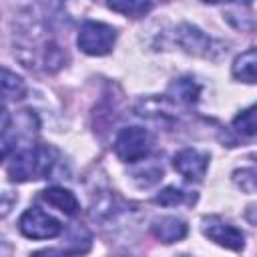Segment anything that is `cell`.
Listing matches in <instances>:
<instances>
[{
  "label": "cell",
  "mask_w": 257,
  "mask_h": 257,
  "mask_svg": "<svg viewBox=\"0 0 257 257\" xmlns=\"http://www.w3.org/2000/svg\"><path fill=\"white\" fill-rule=\"evenodd\" d=\"M56 159V151L48 145H36L26 151H20L10 167L8 175L12 181H30V179H44L50 175L52 165Z\"/></svg>",
  "instance_id": "obj_1"
},
{
  "label": "cell",
  "mask_w": 257,
  "mask_h": 257,
  "mask_svg": "<svg viewBox=\"0 0 257 257\" xmlns=\"http://www.w3.org/2000/svg\"><path fill=\"white\" fill-rule=\"evenodd\" d=\"M153 149V135L141 126H126L114 139V153L124 163L145 159Z\"/></svg>",
  "instance_id": "obj_2"
},
{
  "label": "cell",
  "mask_w": 257,
  "mask_h": 257,
  "mask_svg": "<svg viewBox=\"0 0 257 257\" xmlns=\"http://www.w3.org/2000/svg\"><path fill=\"white\" fill-rule=\"evenodd\" d=\"M116 32L112 26L96 20H86L78 32V48L90 56L108 54L114 44Z\"/></svg>",
  "instance_id": "obj_3"
},
{
  "label": "cell",
  "mask_w": 257,
  "mask_h": 257,
  "mask_svg": "<svg viewBox=\"0 0 257 257\" xmlns=\"http://www.w3.org/2000/svg\"><path fill=\"white\" fill-rule=\"evenodd\" d=\"M18 229L28 239H50L62 231V225L58 219L50 217L42 209L32 207L22 213V217L18 221Z\"/></svg>",
  "instance_id": "obj_4"
},
{
  "label": "cell",
  "mask_w": 257,
  "mask_h": 257,
  "mask_svg": "<svg viewBox=\"0 0 257 257\" xmlns=\"http://www.w3.org/2000/svg\"><path fill=\"white\" fill-rule=\"evenodd\" d=\"M203 233L211 241H215V243H219L227 249H233V251H241L243 245H245L243 231L237 229L235 225H229V223L217 219V217H211V219L203 221Z\"/></svg>",
  "instance_id": "obj_5"
},
{
  "label": "cell",
  "mask_w": 257,
  "mask_h": 257,
  "mask_svg": "<svg viewBox=\"0 0 257 257\" xmlns=\"http://www.w3.org/2000/svg\"><path fill=\"white\" fill-rule=\"evenodd\" d=\"M175 169L189 181H201L209 167V155L197 149H183L173 159Z\"/></svg>",
  "instance_id": "obj_6"
},
{
  "label": "cell",
  "mask_w": 257,
  "mask_h": 257,
  "mask_svg": "<svg viewBox=\"0 0 257 257\" xmlns=\"http://www.w3.org/2000/svg\"><path fill=\"white\" fill-rule=\"evenodd\" d=\"M177 38H179V44L183 48H187L189 52L201 54V56H211L213 40L207 34H203L199 28H195L191 24H181L177 30Z\"/></svg>",
  "instance_id": "obj_7"
},
{
  "label": "cell",
  "mask_w": 257,
  "mask_h": 257,
  "mask_svg": "<svg viewBox=\"0 0 257 257\" xmlns=\"http://www.w3.org/2000/svg\"><path fill=\"white\" fill-rule=\"evenodd\" d=\"M40 199L44 203H48L50 207L62 211L64 215H76L80 211V205H78V199L74 197V193H70L68 189H62V187H48L40 193Z\"/></svg>",
  "instance_id": "obj_8"
},
{
  "label": "cell",
  "mask_w": 257,
  "mask_h": 257,
  "mask_svg": "<svg viewBox=\"0 0 257 257\" xmlns=\"http://www.w3.org/2000/svg\"><path fill=\"white\" fill-rule=\"evenodd\" d=\"M151 231L163 243H175L187 235V223L179 217H161L153 221Z\"/></svg>",
  "instance_id": "obj_9"
},
{
  "label": "cell",
  "mask_w": 257,
  "mask_h": 257,
  "mask_svg": "<svg viewBox=\"0 0 257 257\" xmlns=\"http://www.w3.org/2000/svg\"><path fill=\"white\" fill-rule=\"evenodd\" d=\"M24 94H26L24 80L16 72L0 66V100H18Z\"/></svg>",
  "instance_id": "obj_10"
},
{
  "label": "cell",
  "mask_w": 257,
  "mask_h": 257,
  "mask_svg": "<svg viewBox=\"0 0 257 257\" xmlns=\"http://www.w3.org/2000/svg\"><path fill=\"white\" fill-rule=\"evenodd\" d=\"M90 243H92V235L80 227V225H74L66 231V239H64V255H82L90 249Z\"/></svg>",
  "instance_id": "obj_11"
},
{
  "label": "cell",
  "mask_w": 257,
  "mask_h": 257,
  "mask_svg": "<svg viewBox=\"0 0 257 257\" xmlns=\"http://www.w3.org/2000/svg\"><path fill=\"white\" fill-rule=\"evenodd\" d=\"M169 92H171L177 100L187 102V104H193V102H197V98H199L201 86H199L193 78H177V80L169 86Z\"/></svg>",
  "instance_id": "obj_12"
},
{
  "label": "cell",
  "mask_w": 257,
  "mask_h": 257,
  "mask_svg": "<svg viewBox=\"0 0 257 257\" xmlns=\"http://www.w3.org/2000/svg\"><path fill=\"white\" fill-rule=\"evenodd\" d=\"M233 76L249 84L255 82V48H249L233 62Z\"/></svg>",
  "instance_id": "obj_13"
},
{
  "label": "cell",
  "mask_w": 257,
  "mask_h": 257,
  "mask_svg": "<svg viewBox=\"0 0 257 257\" xmlns=\"http://www.w3.org/2000/svg\"><path fill=\"white\" fill-rule=\"evenodd\" d=\"M108 8L114 12H120L124 16L139 18V16L147 14L153 8V4L151 2H137V0H133V2H108Z\"/></svg>",
  "instance_id": "obj_14"
},
{
  "label": "cell",
  "mask_w": 257,
  "mask_h": 257,
  "mask_svg": "<svg viewBox=\"0 0 257 257\" xmlns=\"http://www.w3.org/2000/svg\"><path fill=\"white\" fill-rule=\"evenodd\" d=\"M233 126L235 131H239L245 137H253L255 135V106L245 108L241 114H237L233 118Z\"/></svg>",
  "instance_id": "obj_15"
},
{
  "label": "cell",
  "mask_w": 257,
  "mask_h": 257,
  "mask_svg": "<svg viewBox=\"0 0 257 257\" xmlns=\"http://www.w3.org/2000/svg\"><path fill=\"white\" fill-rule=\"evenodd\" d=\"M187 201V193L179 187H167L163 189L157 197H155V203L159 205H165V207H171V205H181Z\"/></svg>",
  "instance_id": "obj_16"
},
{
  "label": "cell",
  "mask_w": 257,
  "mask_h": 257,
  "mask_svg": "<svg viewBox=\"0 0 257 257\" xmlns=\"http://www.w3.org/2000/svg\"><path fill=\"white\" fill-rule=\"evenodd\" d=\"M233 181H235L237 187H241L245 193H255V171H253V169L235 171Z\"/></svg>",
  "instance_id": "obj_17"
},
{
  "label": "cell",
  "mask_w": 257,
  "mask_h": 257,
  "mask_svg": "<svg viewBox=\"0 0 257 257\" xmlns=\"http://www.w3.org/2000/svg\"><path fill=\"white\" fill-rule=\"evenodd\" d=\"M12 139H8V137H4V133L0 135V161H4L8 155H10V151H12Z\"/></svg>",
  "instance_id": "obj_18"
},
{
  "label": "cell",
  "mask_w": 257,
  "mask_h": 257,
  "mask_svg": "<svg viewBox=\"0 0 257 257\" xmlns=\"http://www.w3.org/2000/svg\"><path fill=\"white\" fill-rule=\"evenodd\" d=\"M8 124H10V114H8L6 106H4V104H0V135L8 128Z\"/></svg>",
  "instance_id": "obj_19"
},
{
  "label": "cell",
  "mask_w": 257,
  "mask_h": 257,
  "mask_svg": "<svg viewBox=\"0 0 257 257\" xmlns=\"http://www.w3.org/2000/svg\"><path fill=\"white\" fill-rule=\"evenodd\" d=\"M30 257H66V255L60 253V251H56V249H42V251L32 253Z\"/></svg>",
  "instance_id": "obj_20"
},
{
  "label": "cell",
  "mask_w": 257,
  "mask_h": 257,
  "mask_svg": "<svg viewBox=\"0 0 257 257\" xmlns=\"http://www.w3.org/2000/svg\"><path fill=\"white\" fill-rule=\"evenodd\" d=\"M181 257H187V255H181Z\"/></svg>",
  "instance_id": "obj_21"
}]
</instances>
